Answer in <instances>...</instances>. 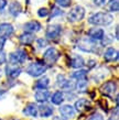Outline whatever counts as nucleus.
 Returning a JSON list of instances; mask_svg holds the SVG:
<instances>
[{
  "label": "nucleus",
  "instance_id": "nucleus-22",
  "mask_svg": "<svg viewBox=\"0 0 119 120\" xmlns=\"http://www.w3.org/2000/svg\"><path fill=\"white\" fill-rule=\"evenodd\" d=\"M85 65V61H84V58L82 56H79V55H76L71 60V66L74 67V68H81V67H83Z\"/></svg>",
  "mask_w": 119,
  "mask_h": 120
},
{
  "label": "nucleus",
  "instance_id": "nucleus-11",
  "mask_svg": "<svg viewBox=\"0 0 119 120\" xmlns=\"http://www.w3.org/2000/svg\"><path fill=\"white\" fill-rule=\"evenodd\" d=\"M87 35L89 39L94 41H98V40H103L105 37V32L104 30L100 28H92V29L87 32Z\"/></svg>",
  "mask_w": 119,
  "mask_h": 120
},
{
  "label": "nucleus",
  "instance_id": "nucleus-26",
  "mask_svg": "<svg viewBox=\"0 0 119 120\" xmlns=\"http://www.w3.org/2000/svg\"><path fill=\"white\" fill-rule=\"evenodd\" d=\"M107 10L111 12H117L119 10V2L118 0H109L107 4Z\"/></svg>",
  "mask_w": 119,
  "mask_h": 120
},
{
  "label": "nucleus",
  "instance_id": "nucleus-24",
  "mask_svg": "<svg viewBox=\"0 0 119 120\" xmlns=\"http://www.w3.org/2000/svg\"><path fill=\"white\" fill-rule=\"evenodd\" d=\"M21 4H19V2H12V4H10V8H9V12H10L11 15H13V17H17V15H19V13L21 12Z\"/></svg>",
  "mask_w": 119,
  "mask_h": 120
},
{
  "label": "nucleus",
  "instance_id": "nucleus-17",
  "mask_svg": "<svg viewBox=\"0 0 119 120\" xmlns=\"http://www.w3.org/2000/svg\"><path fill=\"white\" fill-rule=\"evenodd\" d=\"M24 30L27 31V32H29V33L38 32V31L41 30V24H40L38 21L32 20V21L27 22V23L24 24Z\"/></svg>",
  "mask_w": 119,
  "mask_h": 120
},
{
  "label": "nucleus",
  "instance_id": "nucleus-20",
  "mask_svg": "<svg viewBox=\"0 0 119 120\" xmlns=\"http://www.w3.org/2000/svg\"><path fill=\"white\" fill-rule=\"evenodd\" d=\"M23 113L25 116H30V117H36L38 116V107L34 104H29V105L23 109Z\"/></svg>",
  "mask_w": 119,
  "mask_h": 120
},
{
  "label": "nucleus",
  "instance_id": "nucleus-18",
  "mask_svg": "<svg viewBox=\"0 0 119 120\" xmlns=\"http://www.w3.org/2000/svg\"><path fill=\"white\" fill-rule=\"evenodd\" d=\"M89 108V101L85 98H81L75 102V109L78 112H83L85 110H88Z\"/></svg>",
  "mask_w": 119,
  "mask_h": 120
},
{
  "label": "nucleus",
  "instance_id": "nucleus-5",
  "mask_svg": "<svg viewBox=\"0 0 119 120\" xmlns=\"http://www.w3.org/2000/svg\"><path fill=\"white\" fill-rule=\"evenodd\" d=\"M84 15H85V9L81 6H76L69 12L67 20L69 22H78L81 20H83Z\"/></svg>",
  "mask_w": 119,
  "mask_h": 120
},
{
  "label": "nucleus",
  "instance_id": "nucleus-7",
  "mask_svg": "<svg viewBox=\"0 0 119 120\" xmlns=\"http://www.w3.org/2000/svg\"><path fill=\"white\" fill-rule=\"evenodd\" d=\"M61 32H62V26H58V24H52V26H47L45 35H46V38L49 40L55 41L60 38Z\"/></svg>",
  "mask_w": 119,
  "mask_h": 120
},
{
  "label": "nucleus",
  "instance_id": "nucleus-8",
  "mask_svg": "<svg viewBox=\"0 0 119 120\" xmlns=\"http://www.w3.org/2000/svg\"><path fill=\"white\" fill-rule=\"evenodd\" d=\"M117 90V84L114 80H109L100 87V91L106 96H112Z\"/></svg>",
  "mask_w": 119,
  "mask_h": 120
},
{
  "label": "nucleus",
  "instance_id": "nucleus-6",
  "mask_svg": "<svg viewBox=\"0 0 119 120\" xmlns=\"http://www.w3.org/2000/svg\"><path fill=\"white\" fill-rule=\"evenodd\" d=\"M27 58H28V55L22 50H18V51L13 52L9 55V61H10V64H12V65L22 64L27 61Z\"/></svg>",
  "mask_w": 119,
  "mask_h": 120
},
{
  "label": "nucleus",
  "instance_id": "nucleus-12",
  "mask_svg": "<svg viewBox=\"0 0 119 120\" xmlns=\"http://www.w3.org/2000/svg\"><path fill=\"white\" fill-rule=\"evenodd\" d=\"M104 58L107 62H114L118 60V51L114 47H108L104 53Z\"/></svg>",
  "mask_w": 119,
  "mask_h": 120
},
{
  "label": "nucleus",
  "instance_id": "nucleus-2",
  "mask_svg": "<svg viewBox=\"0 0 119 120\" xmlns=\"http://www.w3.org/2000/svg\"><path fill=\"white\" fill-rule=\"evenodd\" d=\"M47 66L43 62H34L27 68V73L33 77H39L46 72Z\"/></svg>",
  "mask_w": 119,
  "mask_h": 120
},
{
  "label": "nucleus",
  "instance_id": "nucleus-13",
  "mask_svg": "<svg viewBox=\"0 0 119 120\" xmlns=\"http://www.w3.org/2000/svg\"><path fill=\"white\" fill-rule=\"evenodd\" d=\"M13 33V26L10 23H1L0 24V37L7 39Z\"/></svg>",
  "mask_w": 119,
  "mask_h": 120
},
{
  "label": "nucleus",
  "instance_id": "nucleus-33",
  "mask_svg": "<svg viewBox=\"0 0 119 120\" xmlns=\"http://www.w3.org/2000/svg\"><path fill=\"white\" fill-rule=\"evenodd\" d=\"M93 1H94V4L96 6H103V4H105L106 0H93Z\"/></svg>",
  "mask_w": 119,
  "mask_h": 120
},
{
  "label": "nucleus",
  "instance_id": "nucleus-9",
  "mask_svg": "<svg viewBox=\"0 0 119 120\" xmlns=\"http://www.w3.org/2000/svg\"><path fill=\"white\" fill-rule=\"evenodd\" d=\"M60 113L64 119H72L75 117V109L71 105H64L60 107Z\"/></svg>",
  "mask_w": 119,
  "mask_h": 120
},
{
  "label": "nucleus",
  "instance_id": "nucleus-10",
  "mask_svg": "<svg viewBox=\"0 0 119 120\" xmlns=\"http://www.w3.org/2000/svg\"><path fill=\"white\" fill-rule=\"evenodd\" d=\"M58 85L65 90H73L74 87H75V85L71 80L66 79L64 75H61V74L58 76Z\"/></svg>",
  "mask_w": 119,
  "mask_h": 120
},
{
  "label": "nucleus",
  "instance_id": "nucleus-25",
  "mask_svg": "<svg viewBox=\"0 0 119 120\" xmlns=\"http://www.w3.org/2000/svg\"><path fill=\"white\" fill-rule=\"evenodd\" d=\"M87 85H88V82H87L86 78L84 79H78L77 83H76V88L79 93H84V91L87 89Z\"/></svg>",
  "mask_w": 119,
  "mask_h": 120
},
{
  "label": "nucleus",
  "instance_id": "nucleus-37",
  "mask_svg": "<svg viewBox=\"0 0 119 120\" xmlns=\"http://www.w3.org/2000/svg\"><path fill=\"white\" fill-rule=\"evenodd\" d=\"M53 120H62V119L60 118V117H54V118H53Z\"/></svg>",
  "mask_w": 119,
  "mask_h": 120
},
{
  "label": "nucleus",
  "instance_id": "nucleus-31",
  "mask_svg": "<svg viewBox=\"0 0 119 120\" xmlns=\"http://www.w3.org/2000/svg\"><path fill=\"white\" fill-rule=\"evenodd\" d=\"M38 44H39V47H45L47 45V42L45 40H43V39H39Z\"/></svg>",
  "mask_w": 119,
  "mask_h": 120
},
{
  "label": "nucleus",
  "instance_id": "nucleus-32",
  "mask_svg": "<svg viewBox=\"0 0 119 120\" xmlns=\"http://www.w3.org/2000/svg\"><path fill=\"white\" fill-rule=\"evenodd\" d=\"M6 40H7V39H4V38H2V37H0V53H2L4 46V44H6Z\"/></svg>",
  "mask_w": 119,
  "mask_h": 120
},
{
  "label": "nucleus",
  "instance_id": "nucleus-14",
  "mask_svg": "<svg viewBox=\"0 0 119 120\" xmlns=\"http://www.w3.org/2000/svg\"><path fill=\"white\" fill-rule=\"evenodd\" d=\"M6 74H7L8 77H10V78H15V77H18L20 74H21V68L17 65H8L6 67Z\"/></svg>",
  "mask_w": 119,
  "mask_h": 120
},
{
  "label": "nucleus",
  "instance_id": "nucleus-28",
  "mask_svg": "<svg viewBox=\"0 0 119 120\" xmlns=\"http://www.w3.org/2000/svg\"><path fill=\"white\" fill-rule=\"evenodd\" d=\"M55 1L58 6H61L63 8H69L72 4V0H55Z\"/></svg>",
  "mask_w": 119,
  "mask_h": 120
},
{
  "label": "nucleus",
  "instance_id": "nucleus-36",
  "mask_svg": "<svg viewBox=\"0 0 119 120\" xmlns=\"http://www.w3.org/2000/svg\"><path fill=\"white\" fill-rule=\"evenodd\" d=\"M116 39H118V26L116 28Z\"/></svg>",
  "mask_w": 119,
  "mask_h": 120
},
{
  "label": "nucleus",
  "instance_id": "nucleus-4",
  "mask_svg": "<svg viewBox=\"0 0 119 120\" xmlns=\"http://www.w3.org/2000/svg\"><path fill=\"white\" fill-rule=\"evenodd\" d=\"M77 47L79 50L84 52H96V47L97 44L94 40H92L89 38H83L77 42Z\"/></svg>",
  "mask_w": 119,
  "mask_h": 120
},
{
  "label": "nucleus",
  "instance_id": "nucleus-35",
  "mask_svg": "<svg viewBox=\"0 0 119 120\" xmlns=\"http://www.w3.org/2000/svg\"><path fill=\"white\" fill-rule=\"evenodd\" d=\"M6 61V56H4V53H0V64H2V63Z\"/></svg>",
  "mask_w": 119,
  "mask_h": 120
},
{
  "label": "nucleus",
  "instance_id": "nucleus-30",
  "mask_svg": "<svg viewBox=\"0 0 119 120\" xmlns=\"http://www.w3.org/2000/svg\"><path fill=\"white\" fill-rule=\"evenodd\" d=\"M87 120H104V117L100 113H94L93 116H90Z\"/></svg>",
  "mask_w": 119,
  "mask_h": 120
},
{
  "label": "nucleus",
  "instance_id": "nucleus-1",
  "mask_svg": "<svg viewBox=\"0 0 119 120\" xmlns=\"http://www.w3.org/2000/svg\"><path fill=\"white\" fill-rule=\"evenodd\" d=\"M114 21V17L108 12H97L90 15L88 22L94 26H108Z\"/></svg>",
  "mask_w": 119,
  "mask_h": 120
},
{
  "label": "nucleus",
  "instance_id": "nucleus-16",
  "mask_svg": "<svg viewBox=\"0 0 119 120\" xmlns=\"http://www.w3.org/2000/svg\"><path fill=\"white\" fill-rule=\"evenodd\" d=\"M38 112H40L41 117H44V118H46V117H50L53 115V107H51L49 105H44L42 104L41 106L38 107Z\"/></svg>",
  "mask_w": 119,
  "mask_h": 120
},
{
  "label": "nucleus",
  "instance_id": "nucleus-34",
  "mask_svg": "<svg viewBox=\"0 0 119 120\" xmlns=\"http://www.w3.org/2000/svg\"><path fill=\"white\" fill-rule=\"evenodd\" d=\"M6 6H7V1H6V0H0V10L4 9Z\"/></svg>",
  "mask_w": 119,
  "mask_h": 120
},
{
  "label": "nucleus",
  "instance_id": "nucleus-3",
  "mask_svg": "<svg viewBox=\"0 0 119 120\" xmlns=\"http://www.w3.org/2000/svg\"><path fill=\"white\" fill-rule=\"evenodd\" d=\"M58 57H60V52L54 47H50V49H47L46 51L44 52L43 63L45 65H53L58 60Z\"/></svg>",
  "mask_w": 119,
  "mask_h": 120
},
{
  "label": "nucleus",
  "instance_id": "nucleus-15",
  "mask_svg": "<svg viewBox=\"0 0 119 120\" xmlns=\"http://www.w3.org/2000/svg\"><path fill=\"white\" fill-rule=\"evenodd\" d=\"M49 97H50V93L46 89H39L34 95L35 100L38 102H41V104H44L45 101H47Z\"/></svg>",
  "mask_w": 119,
  "mask_h": 120
},
{
  "label": "nucleus",
  "instance_id": "nucleus-21",
  "mask_svg": "<svg viewBox=\"0 0 119 120\" xmlns=\"http://www.w3.org/2000/svg\"><path fill=\"white\" fill-rule=\"evenodd\" d=\"M49 85H50L49 77L44 76L43 78H40V79L34 84V88H36V89H46V88L49 87Z\"/></svg>",
  "mask_w": 119,
  "mask_h": 120
},
{
  "label": "nucleus",
  "instance_id": "nucleus-27",
  "mask_svg": "<svg viewBox=\"0 0 119 120\" xmlns=\"http://www.w3.org/2000/svg\"><path fill=\"white\" fill-rule=\"evenodd\" d=\"M87 76V71H85V69H79V71H76V72H74L72 75L73 78H75V79H84V78H86Z\"/></svg>",
  "mask_w": 119,
  "mask_h": 120
},
{
  "label": "nucleus",
  "instance_id": "nucleus-19",
  "mask_svg": "<svg viewBox=\"0 0 119 120\" xmlns=\"http://www.w3.org/2000/svg\"><path fill=\"white\" fill-rule=\"evenodd\" d=\"M19 41H20V43L23 44V45H29V44H31L33 41H34V35H33L32 33L25 32L20 35Z\"/></svg>",
  "mask_w": 119,
  "mask_h": 120
},
{
  "label": "nucleus",
  "instance_id": "nucleus-23",
  "mask_svg": "<svg viewBox=\"0 0 119 120\" xmlns=\"http://www.w3.org/2000/svg\"><path fill=\"white\" fill-rule=\"evenodd\" d=\"M51 101L54 105H61L62 102L64 101V94L62 91H55L51 97Z\"/></svg>",
  "mask_w": 119,
  "mask_h": 120
},
{
  "label": "nucleus",
  "instance_id": "nucleus-38",
  "mask_svg": "<svg viewBox=\"0 0 119 120\" xmlns=\"http://www.w3.org/2000/svg\"><path fill=\"white\" fill-rule=\"evenodd\" d=\"M13 120H18V119H13Z\"/></svg>",
  "mask_w": 119,
  "mask_h": 120
},
{
  "label": "nucleus",
  "instance_id": "nucleus-29",
  "mask_svg": "<svg viewBox=\"0 0 119 120\" xmlns=\"http://www.w3.org/2000/svg\"><path fill=\"white\" fill-rule=\"evenodd\" d=\"M38 15H39V17H46L49 15V10L46 8H41L38 10Z\"/></svg>",
  "mask_w": 119,
  "mask_h": 120
}]
</instances>
